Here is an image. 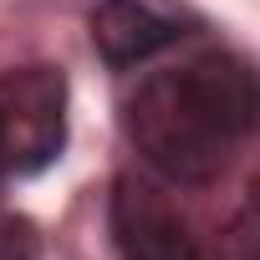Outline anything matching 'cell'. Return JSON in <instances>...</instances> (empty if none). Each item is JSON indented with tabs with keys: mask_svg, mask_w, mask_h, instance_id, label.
<instances>
[{
	"mask_svg": "<svg viewBox=\"0 0 260 260\" xmlns=\"http://www.w3.org/2000/svg\"><path fill=\"white\" fill-rule=\"evenodd\" d=\"M250 122L255 77L230 51H204L184 72H158L127 102V133L138 153L179 184H209Z\"/></svg>",
	"mask_w": 260,
	"mask_h": 260,
	"instance_id": "obj_1",
	"label": "cell"
},
{
	"mask_svg": "<svg viewBox=\"0 0 260 260\" xmlns=\"http://www.w3.org/2000/svg\"><path fill=\"white\" fill-rule=\"evenodd\" d=\"M67 143V77L16 67L0 77V174H36Z\"/></svg>",
	"mask_w": 260,
	"mask_h": 260,
	"instance_id": "obj_2",
	"label": "cell"
},
{
	"mask_svg": "<svg viewBox=\"0 0 260 260\" xmlns=\"http://www.w3.org/2000/svg\"><path fill=\"white\" fill-rule=\"evenodd\" d=\"M107 214H112V240L122 260H199V245L189 224L179 219V209L133 174H122L112 184Z\"/></svg>",
	"mask_w": 260,
	"mask_h": 260,
	"instance_id": "obj_3",
	"label": "cell"
},
{
	"mask_svg": "<svg viewBox=\"0 0 260 260\" xmlns=\"http://www.w3.org/2000/svg\"><path fill=\"white\" fill-rule=\"evenodd\" d=\"M179 36V21L164 16L148 0H102L92 11V46L112 67H133L153 51H164Z\"/></svg>",
	"mask_w": 260,
	"mask_h": 260,
	"instance_id": "obj_4",
	"label": "cell"
},
{
	"mask_svg": "<svg viewBox=\"0 0 260 260\" xmlns=\"http://www.w3.org/2000/svg\"><path fill=\"white\" fill-rule=\"evenodd\" d=\"M0 260H41V230L26 214L0 219Z\"/></svg>",
	"mask_w": 260,
	"mask_h": 260,
	"instance_id": "obj_5",
	"label": "cell"
},
{
	"mask_svg": "<svg viewBox=\"0 0 260 260\" xmlns=\"http://www.w3.org/2000/svg\"><path fill=\"white\" fill-rule=\"evenodd\" d=\"M219 260H260V224H255V209L235 214V224L219 235Z\"/></svg>",
	"mask_w": 260,
	"mask_h": 260,
	"instance_id": "obj_6",
	"label": "cell"
}]
</instances>
